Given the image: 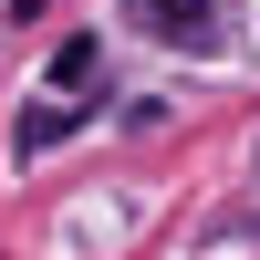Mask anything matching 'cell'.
<instances>
[{"label":"cell","instance_id":"obj_1","mask_svg":"<svg viewBox=\"0 0 260 260\" xmlns=\"http://www.w3.org/2000/svg\"><path fill=\"white\" fill-rule=\"evenodd\" d=\"M136 21H146L156 42H198V52H208L219 21H229V0H136Z\"/></svg>","mask_w":260,"mask_h":260},{"label":"cell","instance_id":"obj_2","mask_svg":"<svg viewBox=\"0 0 260 260\" xmlns=\"http://www.w3.org/2000/svg\"><path fill=\"white\" fill-rule=\"evenodd\" d=\"M73 115H83V104H42V115L21 125V156H42V146H62V136H73Z\"/></svg>","mask_w":260,"mask_h":260},{"label":"cell","instance_id":"obj_3","mask_svg":"<svg viewBox=\"0 0 260 260\" xmlns=\"http://www.w3.org/2000/svg\"><path fill=\"white\" fill-rule=\"evenodd\" d=\"M83 73H94V42L73 31V42H62V52H52V83H83Z\"/></svg>","mask_w":260,"mask_h":260},{"label":"cell","instance_id":"obj_4","mask_svg":"<svg viewBox=\"0 0 260 260\" xmlns=\"http://www.w3.org/2000/svg\"><path fill=\"white\" fill-rule=\"evenodd\" d=\"M31 11H42V0H11V21H31Z\"/></svg>","mask_w":260,"mask_h":260}]
</instances>
